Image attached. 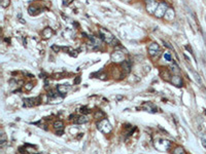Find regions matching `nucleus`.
I'll use <instances>...</instances> for the list:
<instances>
[{
  "mask_svg": "<svg viewBox=\"0 0 206 154\" xmlns=\"http://www.w3.org/2000/svg\"><path fill=\"white\" fill-rule=\"evenodd\" d=\"M98 130L104 134H108L111 131V125L106 119H101V121L98 123Z\"/></svg>",
  "mask_w": 206,
  "mask_h": 154,
  "instance_id": "1",
  "label": "nucleus"
},
{
  "mask_svg": "<svg viewBox=\"0 0 206 154\" xmlns=\"http://www.w3.org/2000/svg\"><path fill=\"white\" fill-rule=\"evenodd\" d=\"M168 10V6L167 4L164 3V2H162V3L159 4V6L156 9V12H155V15H156L158 18H162V16H165L166 15V12Z\"/></svg>",
  "mask_w": 206,
  "mask_h": 154,
  "instance_id": "2",
  "label": "nucleus"
},
{
  "mask_svg": "<svg viewBox=\"0 0 206 154\" xmlns=\"http://www.w3.org/2000/svg\"><path fill=\"white\" fill-rule=\"evenodd\" d=\"M100 34H101V37L103 38V40L105 41L107 43H110L112 40H114V36H112L111 33H109L108 31L104 30V29H100Z\"/></svg>",
  "mask_w": 206,
  "mask_h": 154,
  "instance_id": "3",
  "label": "nucleus"
},
{
  "mask_svg": "<svg viewBox=\"0 0 206 154\" xmlns=\"http://www.w3.org/2000/svg\"><path fill=\"white\" fill-rule=\"evenodd\" d=\"M159 6V4L157 3L155 0H146V8L151 13L156 12V9Z\"/></svg>",
  "mask_w": 206,
  "mask_h": 154,
  "instance_id": "4",
  "label": "nucleus"
},
{
  "mask_svg": "<svg viewBox=\"0 0 206 154\" xmlns=\"http://www.w3.org/2000/svg\"><path fill=\"white\" fill-rule=\"evenodd\" d=\"M171 82L173 83L174 85H176V86H181L182 85L181 77L178 76V75H173L172 78H171Z\"/></svg>",
  "mask_w": 206,
  "mask_h": 154,
  "instance_id": "5",
  "label": "nucleus"
},
{
  "mask_svg": "<svg viewBox=\"0 0 206 154\" xmlns=\"http://www.w3.org/2000/svg\"><path fill=\"white\" fill-rule=\"evenodd\" d=\"M159 50V45L157 43H151V45L148 46V52L151 55H155L157 54V51Z\"/></svg>",
  "mask_w": 206,
  "mask_h": 154,
  "instance_id": "6",
  "label": "nucleus"
},
{
  "mask_svg": "<svg viewBox=\"0 0 206 154\" xmlns=\"http://www.w3.org/2000/svg\"><path fill=\"white\" fill-rule=\"evenodd\" d=\"M63 126H64V123L59 120V121H56L54 123V128L57 130V134H62V130H63Z\"/></svg>",
  "mask_w": 206,
  "mask_h": 154,
  "instance_id": "7",
  "label": "nucleus"
},
{
  "mask_svg": "<svg viewBox=\"0 0 206 154\" xmlns=\"http://www.w3.org/2000/svg\"><path fill=\"white\" fill-rule=\"evenodd\" d=\"M53 34H54V32H53V30L50 29V28H46V29L42 31V36H43V38H46V39L52 37Z\"/></svg>",
  "mask_w": 206,
  "mask_h": 154,
  "instance_id": "8",
  "label": "nucleus"
},
{
  "mask_svg": "<svg viewBox=\"0 0 206 154\" xmlns=\"http://www.w3.org/2000/svg\"><path fill=\"white\" fill-rule=\"evenodd\" d=\"M36 99H33V98H30V99H25L24 100V106L25 107H32L33 105H35Z\"/></svg>",
  "mask_w": 206,
  "mask_h": 154,
  "instance_id": "9",
  "label": "nucleus"
},
{
  "mask_svg": "<svg viewBox=\"0 0 206 154\" xmlns=\"http://www.w3.org/2000/svg\"><path fill=\"white\" fill-rule=\"evenodd\" d=\"M112 59L114 60V62L123 61L124 60V55L122 54V52H120V51H117V52H114V54L112 55Z\"/></svg>",
  "mask_w": 206,
  "mask_h": 154,
  "instance_id": "10",
  "label": "nucleus"
},
{
  "mask_svg": "<svg viewBox=\"0 0 206 154\" xmlns=\"http://www.w3.org/2000/svg\"><path fill=\"white\" fill-rule=\"evenodd\" d=\"M164 18L166 20H168V21H171V20H173L174 18V10L173 9H170V8H168V10L166 12V15Z\"/></svg>",
  "mask_w": 206,
  "mask_h": 154,
  "instance_id": "11",
  "label": "nucleus"
},
{
  "mask_svg": "<svg viewBox=\"0 0 206 154\" xmlns=\"http://www.w3.org/2000/svg\"><path fill=\"white\" fill-rule=\"evenodd\" d=\"M57 89H58V92H59V94H66L67 91L69 89V86H68V85L66 86V85H63V84H62V85H59L58 87H57Z\"/></svg>",
  "mask_w": 206,
  "mask_h": 154,
  "instance_id": "12",
  "label": "nucleus"
},
{
  "mask_svg": "<svg viewBox=\"0 0 206 154\" xmlns=\"http://www.w3.org/2000/svg\"><path fill=\"white\" fill-rule=\"evenodd\" d=\"M122 66H123V69L125 70L126 73H129V72H130V69H131V65H130L129 62L125 61V62H124V63L122 64Z\"/></svg>",
  "mask_w": 206,
  "mask_h": 154,
  "instance_id": "13",
  "label": "nucleus"
},
{
  "mask_svg": "<svg viewBox=\"0 0 206 154\" xmlns=\"http://www.w3.org/2000/svg\"><path fill=\"white\" fill-rule=\"evenodd\" d=\"M87 121H88V118H87L86 116H80V117H78V118L76 119V123H86Z\"/></svg>",
  "mask_w": 206,
  "mask_h": 154,
  "instance_id": "14",
  "label": "nucleus"
},
{
  "mask_svg": "<svg viewBox=\"0 0 206 154\" xmlns=\"http://www.w3.org/2000/svg\"><path fill=\"white\" fill-rule=\"evenodd\" d=\"M173 154H185V150H183V148L176 147L175 150H174V152H173Z\"/></svg>",
  "mask_w": 206,
  "mask_h": 154,
  "instance_id": "15",
  "label": "nucleus"
},
{
  "mask_svg": "<svg viewBox=\"0 0 206 154\" xmlns=\"http://www.w3.org/2000/svg\"><path fill=\"white\" fill-rule=\"evenodd\" d=\"M99 116H102V117H104V113L103 112H101V111H97L96 112V114H95V118H97V119H99L98 117Z\"/></svg>",
  "mask_w": 206,
  "mask_h": 154,
  "instance_id": "16",
  "label": "nucleus"
},
{
  "mask_svg": "<svg viewBox=\"0 0 206 154\" xmlns=\"http://www.w3.org/2000/svg\"><path fill=\"white\" fill-rule=\"evenodd\" d=\"M164 57H165V59L167 61H171V55H169V54H164Z\"/></svg>",
  "mask_w": 206,
  "mask_h": 154,
  "instance_id": "17",
  "label": "nucleus"
},
{
  "mask_svg": "<svg viewBox=\"0 0 206 154\" xmlns=\"http://www.w3.org/2000/svg\"><path fill=\"white\" fill-rule=\"evenodd\" d=\"M52 48H53L54 50H55V51H57V52L59 51V50H60V47H59V46H56V45H53Z\"/></svg>",
  "mask_w": 206,
  "mask_h": 154,
  "instance_id": "18",
  "label": "nucleus"
},
{
  "mask_svg": "<svg viewBox=\"0 0 206 154\" xmlns=\"http://www.w3.org/2000/svg\"><path fill=\"white\" fill-rule=\"evenodd\" d=\"M80 111H81V112H84V113H89V111H88V109H87L86 107H84V108H81V109H80Z\"/></svg>",
  "mask_w": 206,
  "mask_h": 154,
  "instance_id": "19",
  "label": "nucleus"
},
{
  "mask_svg": "<svg viewBox=\"0 0 206 154\" xmlns=\"http://www.w3.org/2000/svg\"><path fill=\"white\" fill-rule=\"evenodd\" d=\"M27 85H28V86H26V89H28V91H30V89L33 87V85L31 84V83H29V84H27Z\"/></svg>",
  "mask_w": 206,
  "mask_h": 154,
  "instance_id": "20",
  "label": "nucleus"
},
{
  "mask_svg": "<svg viewBox=\"0 0 206 154\" xmlns=\"http://www.w3.org/2000/svg\"><path fill=\"white\" fill-rule=\"evenodd\" d=\"M78 82H80V77H78V78H77V79H76V80H75V81H74V83H78Z\"/></svg>",
  "mask_w": 206,
  "mask_h": 154,
  "instance_id": "21",
  "label": "nucleus"
}]
</instances>
